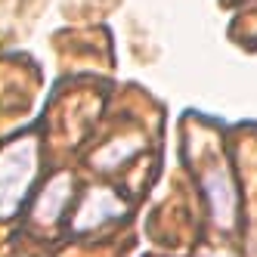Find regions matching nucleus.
I'll return each instance as SVG.
<instances>
[{
  "instance_id": "nucleus-2",
  "label": "nucleus",
  "mask_w": 257,
  "mask_h": 257,
  "mask_svg": "<svg viewBox=\"0 0 257 257\" xmlns=\"http://www.w3.org/2000/svg\"><path fill=\"white\" fill-rule=\"evenodd\" d=\"M201 189H205V198H208V208H211V217L220 229H229L235 226V214H238V195H235V186H232V177L223 164H214L201 174Z\"/></svg>"
},
{
  "instance_id": "nucleus-5",
  "label": "nucleus",
  "mask_w": 257,
  "mask_h": 257,
  "mask_svg": "<svg viewBox=\"0 0 257 257\" xmlns=\"http://www.w3.org/2000/svg\"><path fill=\"white\" fill-rule=\"evenodd\" d=\"M137 152H143V137H118V140H112L108 146H102V149L93 155V164L99 171H118L121 164H127Z\"/></svg>"
},
{
  "instance_id": "nucleus-3",
  "label": "nucleus",
  "mask_w": 257,
  "mask_h": 257,
  "mask_svg": "<svg viewBox=\"0 0 257 257\" xmlns=\"http://www.w3.org/2000/svg\"><path fill=\"white\" fill-rule=\"evenodd\" d=\"M124 214V201L112 192V189H90L81 201V208L75 214V229L78 232H90V229H96L102 223H108V220H118Z\"/></svg>"
},
{
  "instance_id": "nucleus-1",
  "label": "nucleus",
  "mask_w": 257,
  "mask_h": 257,
  "mask_svg": "<svg viewBox=\"0 0 257 257\" xmlns=\"http://www.w3.org/2000/svg\"><path fill=\"white\" fill-rule=\"evenodd\" d=\"M38 177V140L16 137L0 146V220H10Z\"/></svg>"
},
{
  "instance_id": "nucleus-6",
  "label": "nucleus",
  "mask_w": 257,
  "mask_h": 257,
  "mask_svg": "<svg viewBox=\"0 0 257 257\" xmlns=\"http://www.w3.org/2000/svg\"><path fill=\"white\" fill-rule=\"evenodd\" d=\"M205 257H232V254H226V251H211V254H205Z\"/></svg>"
},
{
  "instance_id": "nucleus-4",
  "label": "nucleus",
  "mask_w": 257,
  "mask_h": 257,
  "mask_svg": "<svg viewBox=\"0 0 257 257\" xmlns=\"http://www.w3.org/2000/svg\"><path fill=\"white\" fill-rule=\"evenodd\" d=\"M68 198H71V177L68 174H56L41 189V195L34 198L31 220H34V223H41V226L56 223V220L62 217V211H65V205H68Z\"/></svg>"
}]
</instances>
